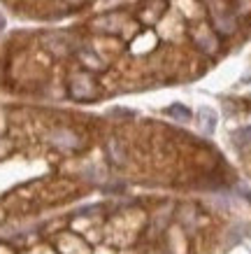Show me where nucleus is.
<instances>
[{"mask_svg": "<svg viewBox=\"0 0 251 254\" xmlns=\"http://www.w3.org/2000/svg\"><path fill=\"white\" fill-rule=\"evenodd\" d=\"M242 82H251V70H249V72H247V75L242 77Z\"/></svg>", "mask_w": 251, "mask_h": 254, "instance_id": "obj_4", "label": "nucleus"}, {"mask_svg": "<svg viewBox=\"0 0 251 254\" xmlns=\"http://www.w3.org/2000/svg\"><path fill=\"white\" fill-rule=\"evenodd\" d=\"M198 117L202 119V131L214 133V128H216V112H212L209 108H202L198 112Z\"/></svg>", "mask_w": 251, "mask_h": 254, "instance_id": "obj_1", "label": "nucleus"}, {"mask_svg": "<svg viewBox=\"0 0 251 254\" xmlns=\"http://www.w3.org/2000/svg\"><path fill=\"white\" fill-rule=\"evenodd\" d=\"M233 142H235L237 147L251 145V126H244V128H240V131L233 133Z\"/></svg>", "mask_w": 251, "mask_h": 254, "instance_id": "obj_3", "label": "nucleus"}, {"mask_svg": "<svg viewBox=\"0 0 251 254\" xmlns=\"http://www.w3.org/2000/svg\"><path fill=\"white\" fill-rule=\"evenodd\" d=\"M247 198H249V200H251V193H249V196H247Z\"/></svg>", "mask_w": 251, "mask_h": 254, "instance_id": "obj_5", "label": "nucleus"}, {"mask_svg": "<svg viewBox=\"0 0 251 254\" xmlns=\"http://www.w3.org/2000/svg\"><path fill=\"white\" fill-rule=\"evenodd\" d=\"M170 117H175V119H179V122H191V110L184 108V105H170V108L165 110Z\"/></svg>", "mask_w": 251, "mask_h": 254, "instance_id": "obj_2", "label": "nucleus"}]
</instances>
